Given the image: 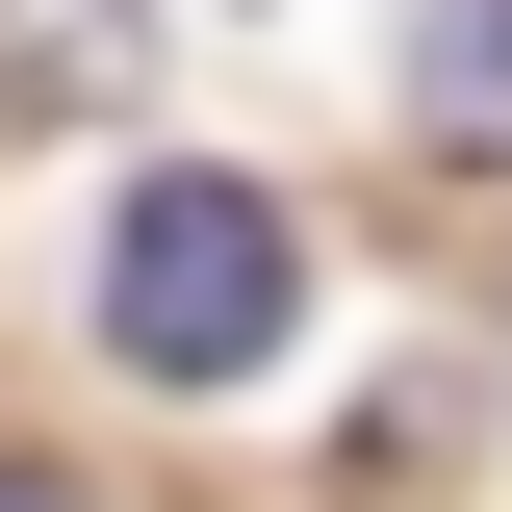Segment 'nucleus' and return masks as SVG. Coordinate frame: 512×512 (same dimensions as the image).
Here are the masks:
<instances>
[{
	"mask_svg": "<svg viewBox=\"0 0 512 512\" xmlns=\"http://www.w3.org/2000/svg\"><path fill=\"white\" fill-rule=\"evenodd\" d=\"M103 333H128V384H256L282 359V205L256 180H128L103 205Z\"/></svg>",
	"mask_w": 512,
	"mask_h": 512,
	"instance_id": "obj_1",
	"label": "nucleus"
},
{
	"mask_svg": "<svg viewBox=\"0 0 512 512\" xmlns=\"http://www.w3.org/2000/svg\"><path fill=\"white\" fill-rule=\"evenodd\" d=\"M154 52V0H0V103L52 128V103H103V77Z\"/></svg>",
	"mask_w": 512,
	"mask_h": 512,
	"instance_id": "obj_2",
	"label": "nucleus"
},
{
	"mask_svg": "<svg viewBox=\"0 0 512 512\" xmlns=\"http://www.w3.org/2000/svg\"><path fill=\"white\" fill-rule=\"evenodd\" d=\"M410 128L436 154H512V0H436L410 26Z\"/></svg>",
	"mask_w": 512,
	"mask_h": 512,
	"instance_id": "obj_3",
	"label": "nucleus"
}]
</instances>
